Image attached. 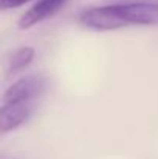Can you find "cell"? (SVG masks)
I'll return each mask as SVG.
<instances>
[{"mask_svg":"<svg viewBox=\"0 0 158 159\" xmlns=\"http://www.w3.org/2000/svg\"><path fill=\"white\" fill-rule=\"evenodd\" d=\"M45 90V79L39 74H28L14 80L3 93V104L33 102Z\"/></svg>","mask_w":158,"mask_h":159,"instance_id":"1","label":"cell"},{"mask_svg":"<svg viewBox=\"0 0 158 159\" xmlns=\"http://www.w3.org/2000/svg\"><path fill=\"white\" fill-rule=\"evenodd\" d=\"M79 22L95 31H113L127 26V23L115 12L113 5H104V6H93L81 12Z\"/></svg>","mask_w":158,"mask_h":159,"instance_id":"2","label":"cell"},{"mask_svg":"<svg viewBox=\"0 0 158 159\" xmlns=\"http://www.w3.org/2000/svg\"><path fill=\"white\" fill-rule=\"evenodd\" d=\"M113 9L127 25H158V3H116Z\"/></svg>","mask_w":158,"mask_h":159,"instance_id":"3","label":"cell"},{"mask_svg":"<svg viewBox=\"0 0 158 159\" xmlns=\"http://www.w3.org/2000/svg\"><path fill=\"white\" fill-rule=\"evenodd\" d=\"M33 111V102L20 104H2L0 110V133L6 134L20 125H23Z\"/></svg>","mask_w":158,"mask_h":159,"instance_id":"4","label":"cell"},{"mask_svg":"<svg viewBox=\"0 0 158 159\" xmlns=\"http://www.w3.org/2000/svg\"><path fill=\"white\" fill-rule=\"evenodd\" d=\"M67 0H37L28 11H25L20 19L17 20V25L20 30H30L31 26L44 22L45 19L56 14Z\"/></svg>","mask_w":158,"mask_h":159,"instance_id":"5","label":"cell"},{"mask_svg":"<svg viewBox=\"0 0 158 159\" xmlns=\"http://www.w3.org/2000/svg\"><path fill=\"white\" fill-rule=\"evenodd\" d=\"M34 57H36V50L33 47H20V48L14 50L9 56V59H8L6 74L12 76V74L25 70L28 65H31Z\"/></svg>","mask_w":158,"mask_h":159,"instance_id":"6","label":"cell"},{"mask_svg":"<svg viewBox=\"0 0 158 159\" xmlns=\"http://www.w3.org/2000/svg\"><path fill=\"white\" fill-rule=\"evenodd\" d=\"M31 0H0V6L2 9H14L19 6H23L25 3H30Z\"/></svg>","mask_w":158,"mask_h":159,"instance_id":"7","label":"cell"}]
</instances>
